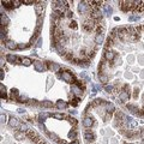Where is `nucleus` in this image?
<instances>
[{
  "mask_svg": "<svg viewBox=\"0 0 144 144\" xmlns=\"http://www.w3.org/2000/svg\"><path fill=\"white\" fill-rule=\"evenodd\" d=\"M61 78L65 81V82H69V83H74V78L72 77L71 72L69 71H61Z\"/></svg>",
  "mask_w": 144,
  "mask_h": 144,
  "instance_id": "obj_1",
  "label": "nucleus"
},
{
  "mask_svg": "<svg viewBox=\"0 0 144 144\" xmlns=\"http://www.w3.org/2000/svg\"><path fill=\"white\" fill-rule=\"evenodd\" d=\"M88 2L86 1H83V2H79L78 5V11L81 13H86L89 10H90V5H86Z\"/></svg>",
  "mask_w": 144,
  "mask_h": 144,
  "instance_id": "obj_2",
  "label": "nucleus"
},
{
  "mask_svg": "<svg viewBox=\"0 0 144 144\" xmlns=\"http://www.w3.org/2000/svg\"><path fill=\"white\" fill-rule=\"evenodd\" d=\"M116 57V54H115V52L113 51H106V53H104V58L108 60V61H112V60H114V58Z\"/></svg>",
  "mask_w": 144,
  "mask_h": 144,
  "instance_id": "obj_3",
  "label": "nucleus"
},
{
  "mask_svg": "<svg viewBox=\"0 0 144 144\" xmlns=\"http://www.w3.org/2000/svg\"><path fill=\"white\" fill-rule=\"evenodd\" d=\"M83 124H84L85 127H91L94 125V120H93L91 116H85L84 120H83Z\"/></svg>",
  "mask_w": 144,
  "mask_h": 144,
  "instance_id": "obj_4",
  "label": "nucleus"
},
{
  "mask_svg": "<svg viewBox=\"0 0 144 144\" xmlns=\"http://www.w3.org/2000/svg\"><path fill=\"white\" fill-rule=\"evenodd\" d=\"M9 125H10L11 127H18V126H21L18 119H16V118H11V119L9 120Z\"/></svg>",
  "mask_w": 144,
  "mask_h": 144,
  "instance_id": "obj_5",
  "label": "nucleus"
},
{
  "mask_svg": "<svg viewBox=\"0 0 144 144\" xmlns=\"http://www.w3.org/2000/svg\"><path fill=\"white\" fill-rule=\"evenodd\" d=\"M119 97H120V100L123 101V102H126V101H129V99H130V94L126 93V91H121V93L119 94Z\"/></svg>",
  "mask_w": 144,
  "mask_h": 144,
  "instance_id": "obj_6",
  "label": "nucleus"
},
{
  "mask_svg": "<svg viewBox=\"0 0 144 144\" xmlns=\"http://www.w3.org/2000/svg\"><path fill=\"white\" fill-rule=\"evenodd\" d=\"M84 138H85L88 142H93V141L95 139V134H94L93 132H85V134H84Z\"/></svg>",
  "mask_w": 144,
  "mask_h": 144,
  "instance_id": "obj_7",
  "label": "nucleus"
},
{
  "mask_svg": "<svg viewBox=\"0 0 144 144\" xmlns=\"http://www.w3.org/2000/svg\"><path fill=\"white\" fill-rule=\"evenodd\" d=\"M6 47L9 48V49H16L18 46H17V43H14L13 41H11V40H9V41H6Z\"/></svg>",
  "mask_w": 144,
  "mask_h": 144,
  "instance_id": "obj_8",
  "label": "nucleus"
},
{
  "mask_svg": "<svg viewBox=\"0 0 144 144\" xmlns=\"http://www.w3.org/2000/svg\"><path fill=\"white\" fill-rule=\"evenodd\" d=\"M95 42H96V44H99V46H100L101 43L103 42V35H102V34H96Z\"/></svg>",
  "mask_w": 144,
  "mask_h": 144,
  "instance_id": "obj_9",
  "label": "nucleus"
},
{
  "mask_svg": "<svg viewBox=\"0 0 144 144\" xmlns=\"http://www.w3.org/2000/svg\"><path fill=\"white\" fill-rule=\"evenodd\" d=\"M106 104V108H107V112H114V104L113 103H109V102H104Z\"/></svg>",
  "mask_w": 144,
  "mask_h": 144,
  "instance_id": "obj_10",
  "label": "nucleus"
},
{
  "mask_svg": "<svg viewBox=\"0 0 144 144\" xmlns=\"http://www.w3.org/2000/svg\"><path fill=\"white\" fill-rule=\"evenodd\" d=\"M34 64H35V67H36V70L37 71H43L44 70V67H43L42 62H40V61H34Z\"/></svg>",
  "mask_w": 144,
  "mask_h": 144,
  "instance_id": "obj_11",
  "label": "nucleus"
},
{
  "mask_svg": "<svg viewBox=\"0 0 144 144\" xmlns=\"http://www.w3.org/2000/svg\"><path fill=\"white\" fill-rule=\"evenodd\" d=\"M6 59H7L9 62H12V64H14V61H17V57H14L12 54H9V55L6 57Z\"/></svg>",
  "mask_w": 144,
  "mask_h": 144,
  "instance_id": "obj_12",
  "label": "nucleus"
},
{
  "mask_svg": "<svg viewBox=\"0 0 144 144\" xmlns=\"http://www.w3.org/2000/svg\"><path fill=\"white\" fill-rule=\"evenodd\" d=\"M14 137H16L17 139H23V138L25 137V133H24V132H22V131H21V132H16Z\"/></svg>",
  "mask_w": 144,
  "mask_h": 144,
  "instance_id": "obj_13",
  "label": "nucleus"
},
{
  "mask_svg": "<svg viewBox=\"0 0 144 144\" xmlns=\"http://www.w3.org/2000/svg\"><path fill=\"white\" fill-rule=\"evenodd\" d=\"M2 5L6 7V9H12V5H13V2L12 1H2Z\"/></svg>",
  "mask_w": 144,
  "mask_h": 144,
  "instance_id": "obj_14",
  "label": "nucleus"
},
{
  "mask_svg": "<svg viewBox=\"0 0 144 144\" xmlns=\"http://www.w3.org/2000/svg\"><path fill=\"white\" fill-rule=\"evenodd\" d=\"M42 106L43 107H46V108H51V107H53V103H52L51 101H43Z\"/></svg>",
  "mask_w": 144,
  "mask_h": 144,
  "instance_id": "obj_15",
  "label": "nucleus"
},
{
  "mask_svg": "<svg viewBox=\"0 0 144 144\" xmlns=\"http://www.w3.org/2000/svg\"><path fill=\"white\" fill-rule=\"evenodd\" d=\"M66 106H67V104H66L65 102H62V101H59V102L57 103V107L59 108V109H62V108H66Z\"/></svg>",
  "mask_w": 144,
  "mask_h": 144,
  "instance_id": "obj_16",
  "label": "nucleus"
},
{
  "mask_svg": "<svg viewBox=\"0 0 144 144\" xmlns=\"http://www.w3.org/2000/svg\"><path fill=\"white\" fill-rule=\"evenodd\" d=\"M99 78H100V81L102 82V83H106V82L108 81V77H107V76H104V74H102V73H100V74H99Z\"/></svg>",
  "mask_w": 144,
  "mask_h": 144,
  "instance_id": "obj_17",
  "label": "nucleus"
},
{
  "mask_svg": "<svg viewBox=\"0 0 144 144\" xmlns=\"http://www.w3.org/2000/svg\"><path fill=\"white\" fill-rule=\"evenodd\" d=\"M129 124L131 125V127H132V129H136V127L138 126V123H137L136 120H132V119H130Z\"/></svg>",
  "mask_w": 144,
  "mask_h": 144,
  "instance_id": "obj_18",
  "label": "nucleus"
},
{
  "mask_svg": "<svg viewBox=\"0 0 144 144\" xmlns=\"http://www.w3.org/2000/svg\"><path fill=\"white\" fill-rule=\"evenodd\" d=\"M22 62H23V65H25V66H29V65L31 64V60H30L29 58H23V59H22Z\"/></svg>",
  "mask_w": 144,
  "mask_h": 144,
  "instance_id": "obj_19",
  "label": "nucleus"
},
{
  "mask_svg": "<svg viewBox=\"0 0 144 144\" xmlns=\"http://www.w3.org/2000/svg\"><path fill=\"white\" fill-rule=\"evenodd\" d=\"M19 129H21V131L22 132H28V126L25 125V124H21V126H19Z\"/></svg>",
  "mask_w": 144,
  "mask_h": 144,
  "instance_id": "obj_20",
  "label": "nucleus"
},
{
  "mask_svg": "<svg viewBox=\"0 0 144 144\" xmlns=\"http://www.w3.org/2000/svg\"><path fill=\"white\" fill-rule=\"evenodd\" d=\"M127 108L129 109H132V112H134V113H138V108L137 107H134V106H132V104H127Z\"/></svg>",
  "mask_w": 144,
  "mask_h": 144,
  "instance_id": "obj_21",
  "label": "nucleus"
},
{
  "mask_svg": "<svg viewBox=\"0 0 144 144\" xmlns=\"http://www.w3.org/2000/svg\"><path fill=\"white\" fill-rule=\"evenodd\" d=\"M72 90H73V93H74V94H81V93H82V90H81L79 88H77L76 85L72 86Z\"/></svg>",
  "mask_w": 144,
  "mask_h": 144,
  "instance_id": "obj_22",
  "label": "nucleus"
},
{
  "mask_svg": "<svg viewBox=\"0 0 144 144\" xmlns=\"http://www.w3.org/2000/svg\"><path fill=\"white\" fill-rule=\"evenodd\" d=\"M64 14H65V17H66V18H72V11H70V10H67V11H65V12H64Z\"/></svg>",
  "mask_w": 144,
  "mask_h": 144,
  "instance_id": "obj_23",
  "label": "nucleus"
},
{
  "mask_svg": "<svg viewBox=\"0 0 144 144\" xmlns=\"http://www.w3.org/2000/svg\"><path fill=\"white\" fill-rule=\"evenodd\" d=\"M112 46H113V39H111V37H109V39L107 40V44H106V47H107V48H109V47H112Z\"/></svg>",
  "mask_w": 144,
  "mask_h": 144,
  "instance_id": "obj_24",
  "label": "nucleus"
},
{
  "mask_svg": "<svg viewBox=\"0 0 144 144\" xmlns=\"http://www.w3.org/2000/svg\"><path fill=\"white\" fill-rule=\"evenodd\" d=\"M69 27L71 29H73V30H76V29H77V24H76V22H70Z\"/></svg>",
  "mask_w": 144,
  "mask_h": 144,
  "instance_id": "obj_25",
  "label": "nucleus"
},
{
  "mask_svg": "<svg viewBox=\"0 0 144 144\" xmlns=\"http://www.w3.org/2000/svg\"><path fill=\"white\" fill-rule=\"evenodd\" d=\"M53 118H55V119H64V115L62 114H59V113H55V114H53Z\"/></svg>",
  "mask_w": 144,
  "mask_h": 144,
  "instance_id": "obj_26",
  "label": "nucleus"
},
{
  "mask_svg": "<svg viewBox=\"0 0 144 144\" xmlns=\"http://www.w3.org/2000/svg\"><path fill=\"white\" fill-rule=\"evenodd\" d=\"M1 19H2V25H5V24H6V23L9 22V19H7V17H6V16H4V14H2V17H1Z\"/></svg>",
  "mask_w": 144,
  "mask_h": 144,
  "instance_id": "obj_27",
  "label": "nucleus"
},
{
  "mask_svg": "<svg viewBox=\"0 0 144 144\" xmlns=\"http://www.w3.org/2000/svg\"><path fill=\"white\" fill-rule=\"evenodd\" d=\"M104 90H106L107 93H111V91L113 90V86H112V85H106V86H104Z\"/></svg>",
  "mask_w": 144,
  "mask_h": 144,
  "instance_id": "obj_28",
  "label": "nucleus"
},
{
  "mask_svg": "<svg viewBox=\"0 0 144 144\" xmlns=\"http://www.w3.org/2000/svg\"><path fill=\"white\" fill-rule=\"evenodd\" d=\"M48 66H49V69H52V70H58V69H59L57 65H54V64H48Z\"/></svg>",
  "mask_w": 144,
  "mask_h": 144,
  "instance_id": "obj_29",
  "label": "nucleus"
},
{
  "mask_svg": "<svg viewBox=\"0 0 144 144\" xmlns=\"http://www.w3.org/2000/svg\"><path fill=\"white\" fill-rule=\"evenodd\" d=\"M69 137H70V138H72V139H76V132H74V131H73V132H70Z\"/></svg>",
  "mask_w": 144,
  "mask_h": 144,
  "instance_id": "obj_30",
  "label": "nucleus"
},
{
  "mask_svg": "<svg viewBox=\"0 0 144 144\" xmlns=\"http://www.w3.org/2000/svg\"><path fill=\"white\" fill-rule=\"evenodd\" d=\"M106 12H107L108 14H111V13H112V9H111V7H109L108 5H106Z\"/></svg>",
  "mask_w": 144,
  "mask_h": 144,
  "instance_id": "obj_31",
  "label": "nucleus"
},
{
  "mask_svg": "<svg viewBox=\"0 0 144 144\" xmlns=\"http://www.w3.org/2000/svg\"><path fill=\"white\" fill-rule=\"evenodd\" d=\"M47 118V114H41L40 115V121L42 123V121H44V119Z\"/></svg>",
  "mask_w": 144,
  "mask_h": 144,
  "instance_id": "obj_32",
  "label": "nucleus"
},
{
  "mask_svg": "<svg viewBox=\"0 0 144 144\" xmlns=\"http://www.w3.org/2000/svg\"><path fill=\"white\" fill-rule=\"evenodd\" d=\"M112 118V113L111 112H107L106 113V120H108V119H111Z\"/></svg>",
  "mask_w": 144,
  "mask_h": 144,
  "instance_id": "obj_33",
  "label": "nucleus"
},
{
  "mask_svg": "<svg viewBox=\"0 0 144 144\" xmlns=\"http://www.w3.org/2000/svg\"><path fill=\"white\" fill-rule=\"evenodd\" d=\"M22 4H34V1H31V0H24V1H22Z\"/></svg>",
  "mask_w": 144,
  "mask_h": 144,
  "instance_id": "obj_34",
  "label": "nucleus"
},
{
  "mask_svg": "<svg viewBox=\"0 0 144 144\" xmlns=\"http://www.w3.org/2000/svg\"><path fill=\"white\" fill-rule=\"evenodd\" d=\"M13 2L14 6H18V4H22V1H18V0H14V1H12Z\"/></svg>",
  "mask_w": 144,
  "mask_h": 144,
  "instance_id": "obj_35",
  "label": "nucleus"
},
{
  "mask_svg": "<svg viewBox=\"0 0 144 144\" xmlns=\"http://www.w3.org/2000/svg\"><path fill=\"white\" fill-rule=\"evenodd\" d=\"M133 97H134V99H137V97H138V90H134V94H133Z\"/></svg>",
  "mask_w": 144,
  "mask_h": 144,
  "instance_id": "obj_36",
  "label": "nucleus"
},
{
  "mask_svg": "<svg viewBox=\"0 0 144 144\" xmlns=\"http://www.w3.org/2000/svg\"><path fill=\"white\" fill-rule=\"evenodd\" d=\"M5 120H6V115L1 114V121H2V123H4V121H5Z\"/></svg>",
  "mask_w": 144,
  "mask_h": 144,
  "instance_id": "obj_37",
  "label": "nucleus"
},
{
  "mask_svg": "<svg viewBox=\"0 0 144 144\" xmlns=\"http://www.w3.org/2000/svg\"><path fill=\"white\" fill-rule=\"evenodd\" d=\"M18 47H19V48H25V47H27V46H25V44H19V46H18Z\"/></svg>",
  "mask_w": 144,
  "mask_h": 144,
  "instance_id": "obj_38",
  "label": "nucleus"
},
{
  "mask_svg": "<svg viewBox=\"0 0 144 144\" xmlns=\"http://www.w3.org/2000/svg\"><path fill=\"white\" fill-rule=\"evenodd\" d=\"M1 97H2V99H6L7 96H6V94H1Z\"/></svg>",
  "mask_w": 144,
  "mask_h": 144,
  "instance_id": "obj_39",
  "label": "nucleus"
},
{
  "mask_svg": "<svg viewBox=\"0 0 144 144\" xmlns=\"http://www.w3.org/2000/svg\"><path fill=\"white\" fill-rule=\"evenodd\" d=\"M141 136L143 137V139H144V130H143V131H142V132H141Z\"/></svg>",
  "mask_w": 144,
  "mask_h": 144,
  "instance_id": "obj_40",
  "label": "nucleus"
},
{
  "mask_svg": "<svg viewBox=\"0 0 144 144\" xmlns=\"http://www.w3.org/2000/svg\"><path fill=\"white\" fill-rule=\"evenodd\" d=\"M141 77H142V78H144V72L142 73V74H141Z\"/></svg>",
  "mask_w": 144,
  "mask_h": 144,
  "instance_id": "obj_41",
  "label": "nucleus"
},
{
  "mask_svg": "<svg viewBox=\"0 0 144 144\" xmlns=\"http://www.w3.org/2000/svg\"><path fill=\"white\" fill-rule=\"evenodd\" d=\"M72 144H78V143H72Z\"/></svg>",
  "mask_w": 144,
  "mask_h": 144,
  "instance_id": "obj_42",
  "label": "nucleus"
}]
</instances>
